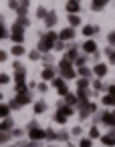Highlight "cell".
Returning a JSON list of instances; mask_svg holds the SVG:
<instances>
[{
    "label": "cell",
    "instance_id": "53",
    "mask_svg": "<svg viewBox=\"0 0 115 147\" xmlns=\"http://www.w3.org/2000/svg\"><path fill=\"white\" fill-rule=\"evenodd\" d=\"M111 133H113V135H115V127H111Z\"/></svg>",
    "mask_w": 115,
    "mask_h": 147
},
{
    "label": "cell",
    "instance_id": "1",
    "mask_svg": "<svg viewBox=\"0 0 115 147\" xmlns=\"http://www.w3.org/2000/svg\"><path fill=\"white\" fill-rule=\"evenodd\" d=\"M57 40H59V32H45V34L41 36L39 45H37V51H41L43 55H47V53L55 51Z\"/></svg>",
    "mask_w": 115,
    "mask_h": 147
},
{
    "label": "cell",
    "instance_id": "40",
    "mask_svg": "<svg viewBox=\"0 0 115 147\" xmlns=\"http://www.w3.org/2000/svg\"><path fill=\"white\" fill-rule=\"evenodd\" d=\"M107 42H109V47H113V49H115V30L107 34Z\"/></svg>",
    "mask_w": 115,
    "mask_h": 147
},
{
    "label": "cell",
    "instance_id": "43",
    "mask_svg": "<svg viewBox=\"0 0 115 147\" xmlns=\"http://www.w3.org/2000/svg\"><path fill=\"white\" fill-rule=\"evenodd\" d=\"M55 51H65V40H57V45H55Z\"/></svg>",
    "mask_w": 115,
    "mask_h": 147
},
{
    "label": "cell",
    "instance_id": "13",
    "mask_svg": "<svg viewBox=\"0 0 115 147\" xmlns=\"http://www.w3.org/2000/svg\"><path fill=\"white\" fill-rule=\"evenodd\" d=\"M14 99L18 101V105H20V107H24V105H28V103L32 101V97H30V93H28V91H26V93H18Z\"/></svg>",
    "mask_w": 115,
    "mask_h": 147
},
{
    "label": "cell",
    "instance_id": "5",
    "mask_svg": "<svg viewBox=\"0 0 115 147\" xmlns=\"http://www.w3.org/2000/svg\"><path fill=\"white\" fill-rule=\"evenodd\" d=\"M77 107H79V117H81V119H87L93 111H97V105L91 103V101H79Z\"/></svg>",
    "mask_w": 115,
    "mask_h": 147
},
{
    "label": "cell",
    "instance_id": "28",
    "mask_svg": "<svg viewBox=\"0 0 115 147\" xmlns=\"http://www.w3.org/2000/svg\"><path fill=\"white\" fill-rule=\"evenodd\" d=\"M0 129H2V131H10V129H12V119H10V117L2 119V125H0Z\"/></svg>",
    "mask_w": 115,
    "mask_h": 147
},
{
    "label": "cell",
    "instance_id": "31",
    "mask_svg": "<svg viewBox=\"0 0 115 147\" xmlns=\"http://www.w3.org/2000/svg\"><path fill=\"white\" fill-rule=\"evenodd\" d=\"M89 83H91V79H79L77 81V89H89Z\"/></svg>",
    "mask_w": 115,
    "mask_h": 147
},
{
    "label": "cell",
    "instance_id": "55",
    "mask_svg": "<svg viewBox=\"0 0 115 147\" xmlns=\"http://www.w3.org/2000/svg\"><path fill=\"white\" fill-rule=\"evenodd\" d=\"M10 147H14V145H10Z\"/></svg>",
    "mask_w": 115,
    "mask_h": 147
},
{
    "label": "cell",
    "instance_id": "35",
    "mask_svg": "<svg viewBox=\"0 0 115 147\" xmlns=\"http://www.w3.org/2000/svg\"><path fill=\"white\" fill-rule=\"evenodd\" d=\"M89 137H91V139H97V137H101V133H99V129H97L95 125L89 129Z\"/></svg>",
    "mask_w": 115,
    "mask_h": 147
},
{
    "label": "cell",
    "instance_id": "33",
    "mask_svg": "<svg viewBox=\"0 0 115 147\" xmlns=\"http://www.w3.org/2000/svg\"><path fill=\"white\" fill-rule=\"evenodd\" d=\"M10 135H12V131H2V133H0V143H6L8 139H10Z\"/></svg>",
    "mask_w": 115,
    "mask_h": 147
},
{
    "label": "cell",
    "instance_id": "42",
    "mask_svg": "<svg viewBox=\"0 0 115 147\" xmlns=\"http://www.w3.org/2000/svg\"><path fill=\"white\" fill-rule=\"evenodd\" d=\"M18 22H20V24H22V26H24V28H26V26H28V24H30V20H28V18H26V16H18Z\"/></svg>",
    "mask_w": 115,
    "mask_h": 147
},
{
    "label": "cell",
    "instance_id": "8",
    "mask_svg": "<svg viewBox=\"0 0 115 147\" xmlns=\"http://www.w3.org/2000/svg\"><path fill=\"white\" fill-rule=\"evenodd\" d=\"M79 49H81V47L71 45V47H69V51H65V57H63V59H67V61L75 63V61H77V57H79Z\"/></svg>",
    "mask_w": 115,
    "mask_h": 147
},
{
    "label": "cell",
    "instance_id": "24",
    "mask_svg": "<svg viewBox=\"0 0 115 147\" xmlns=\"http://www.w3.org/2000/svg\"><path fill=\"white\" fill-rule=\"evenodd\" d=\"M45 111H47V103H45V101H37V103H34V113H37V115H43Z\"/></svg>",
    "mask_w": 115,
    "mask_h": 147
},
{
    "label": "cell",
    "instance_id": "16",
    "mask_svg": "<svg viewBox=\"0 0 115 147\" xmlns=\"http://www.w3.org/2000/svg\"><path fill=\"white\" fill-rule=\"evenodd\" d=\"M107 2H109V0H93V2H91V10L93 12H101L107 6Z\"/></svg>",
    "mask_w": 115,
    "mask_h": 147
},
{
    "label": "cell",
    "instance_id": "18",
    "mask_svg": "<svg viewBox=\"0 0 115 147\" xmlns=\"http://www.w3.org/2000/svg\"><path fill=\"white\" fill-rule=\"evenodd\" d=\"M77 73H79V77H81V79H91V77H93V71H91L87 65H85V67H79V69H77Z\"/></svg>",
    "mask_w": 115,
    "mask_h": 147
},
{
    "label": "cell",
    "instance_id": "57",
    "mask_svg": "<svg viewBox=\"0 0 115 147\" xmlns=\"http://www.w3.org/2000/svg\"><path fill=\"white\" fill-rule=\"evenodd\" d=\"M113 113H115V111H113Z\"/></svg>",
    "mask_w": 115,
    "mask_h": 147
},
{
    "label": "cell",
    "instance_id": "38",
    "mask_svg": "<svg viewBox=\"0 0 115 147\" xmlns=\"http://www.w3.org/2000/svg\"><path fill=\"white\" fill-rule=\"evenodd\" d=\"M47 139L49 141H55V139H59V133H55L53 129H47Z\"/></svg>",
    "mask_w": 115,
    "mask_h": 147
},
{
    "label": "cell",
    "instance_id": "15",
    "mask_svg": "<svg viewBox=\"0 0 115 147\" xmlns=\"http://www.w3.org/2000/svg\"><path fill=\"white\" fill-rule=\"evenodd\" d=\"M93 75H95V77H99V79H101V77H105V75H107V65L97 63V65L93 67Z\"/></svg>",
    "mask_w": 115,
    "mask_h": 147
},
{
    "label": "cell",
    "instance_id": "47",
    "mask_svg": "<svg viewBox=\"0 0 115 147\" xmlns=\"http://www.w3.org/2000/svg\"><path fill=\"white\" fill-rule=\"evenodd\" d=\"M37 89H39V93H47V89H49V87H47L45 83H41V85H39Z\"/></svg>",
    "mask_w": 115,
    "mask_h": 147
},
{
    "label": "cell",
    "instance_id": "56",
    "mask_svg": "<svg viewBox=\"0 0 115 147\" xmlns=\"http://www.w3.org/2000/svg\"><path fill=\"white\" fill-rule=\"evenodd\" d=\"M49 147H53V145H49Z\"/></svg>",
    "mask_w": 115,
    "mask_h": 147
},
{
    "label": "cell",
    "instance_id": "25",
    "mask_svg": "<svg viewBox=\"0 0 115 147\" xmlns=\"http://www.w3.org/2000/svg\"><path fill=\"white\" fill-rule=\"evenodd\" d=\"M67 18H69V26H73V28H75V26H79V24H81V18H79V16H77V14H69V16H67Z\"/></svg>",
    "mask_w": 115,
    "mask_h": 147
},
{
    "label": "cell",
    "instance_id": "41",
    "mask_svg": "<svg viewBox=\"0 0 115 147\" xmlns=\"http://www.w3.org/2000/svg\"><path fill=\"white\" fill-rule=\"evenodd\" d=\"M8 6H10L12 10H18V6H20V0H8Z\"/></svg>",
    "mask_w": 115,
    "mask_h": 147
},
{
    "label": "cell",
    "instance_id": "22",
    "mask_svg": "<svg viewBox=\"0 0 115 147\" xmlns=\"http://www.w3.org/2000/svg\"><path fill=\"white\" fill-rule=\"evenodd\" d=\"M101 103L105 105V107H115V95H105V97H101Z\"/></svg>",
    "mask_w": 115,
    "mask_h": 147
},
{
    "label": "cell",
    "instance_id": "48",
    "mask_svg": "<svg viewBox=\"0 0 115 147\" xmlns=\"http://www.w3.org/2000/svg\"><path fill=\"white\" fill-rule=\"evenodd\" d=\"M71 133H73V135H81V133H83V129L77 125V127H73V131H71Z\"/></svg>",
    "mask_w": 115,
    "mask_h": 147
},
{
    "label": "cell",
    "instance_id": "6",
    "mask_svg": "<svg viewBox=\"0 0 115 147\" xmlns=\"http://www.w3.org/2000/svg\"><path fill=\"white\" fill-rule=\"evenodd\" d=\"M51 83H53V87L59 91L61 97H67V95H69V87H67V83H65L63 77H59V79H55V81H51Z\"/></svg>",
    "mask_w": 115,
    "mask_h": 147
},
{
    "label": "cell",
    "instance_id": "4",
    "mask_svg": "<svg viewBox=\"0 0 115 147\" xmlns=\"http://www.w3.org/2000/svg\"><path fill=\"white\" fill-rule=\"evenodd\" d=\"M10 38H12V42L14 45H22V40H24V26L16 20L14 24H12V30H10Z\"/></svg>",
    "mask_w": 115,
    "mask_h": 147
},
{
    "label": "cell",
    "instance_id": "46",
    "mask_svg": "<svg viewBox=\"0 0 115 147\" xmlns=\"http://www.w3.org/2000/svg\"><path fill=\"white\" fill-rule=\"evenodd\" d=\"M59 139H61V141H67V139H69V133H67V131H61V133H59Z\"/></svg>",
    "mask_w": 115,
    "mask_h": 147
},
{
    "label": "cell",
    "instance_id": "29",
    "mask_svg": "<svg viewBox=\"0 0 115 147\" xmlns=\"http://www.w3.org/2000/svg\"><path fill=\"white\" fill-rule=\"evenodd\" d=\"M0 115H2V119H6V117H10V105H0Z\"/></svg>",
    "mask_w": 115,
    "mask_h": 147
},
{
    "label": "cell",
    "instance_id": "17",
    "mask_svg": "<svg viewBox=\"0 0 115 147\" xmlns=\"http://www.w3.org/2000/svg\"><path fill=\"white\" fill-rule=\"evenodd\" d=\"M67 119H69V117H67L65 113H61L59 109H57V113H53V121H55L57 125H65V123H67Z\"/></svg>",
    "mask_w": 115,
    "mask_h": 147
},
{
    "label": "cell",
    "instance_id": "23",
    "mask_svg": "<svg viewBox=\"0 0 115 147\" xmlns=\"http://www.w3.org/2000/svg\"><path fill=\"white\" fill-rule=\"evenodd\" d=\"M0 38H10V32H8V28H6V24H4V18H0Z\"/></svg>",
    "mask_w": 115,
    "mask_h": 147
},
{
    "label": "cell",
    "instance_id": "39",
    "mask_svg": "<svg viewBox=\"0 0 115 147\" xmlns=\"http://www.w3.org/2000/svg\"><path fill=\"white\" fill-rule=\"evenodd\" d=\"M41 55H43L41 51H32V53H28V59H30V61H39Z\"/></svg>",
    "mask_w": 115,
    "mask_h": 147
},
{
    "label": "cell",
    "instance_id": "37",
    "mask_svg": "<svg viewBox=\"0 0 115 147\" xmlns=\"http://www.w3.org/2000/svg\"><path fill=\"white\" fill-rule=\"evenodd\" d=\"M93 89H95V91H107V87H105L101 81H93Z\"/></svg>",
    "mask_w": 115,
    "mask_h": 147
},
{
    "label": "cell",
    "instance_id": "9",
    "mask_svg": "<svg viewBox=\"0 0 115 147\" xmlns=\"http://www.w3.org/2000/svg\"><path fill=\"white\" fill-rule=\"evenodd\" d=\"M75 34H77V32H75V28H73V26H67V28H63V30L59 32V38L67 42V40H73V38H75Z\"/></svg>",
    "mask_w": 115,
    "mask_h": 147
},
{
    "label": "cell",
    "instance_id": "3",
    "mask_svg": "<svg viewBox=\"0 0 115 147\" xmlns=\"http://www.w3.org/2000/svg\"><path fill=\"white\" fill-rule=\"evenodd\" d=\"M28 137H30V141H43V139H47V129H43L37 121H30L28 123Z\"/></svg>",
    "mask_w": 115,
    "mask_h": 147
},
{
    "label": "cell",
    "instance_id": "7",
    "mask_svg": "<svg viewBox=\"0 0 115 147\" xmlns=\"http://www.w3.org/2000/svg\"><path fill=\"white\" fill-rule=\"evenodd\" d=\"M99 119H101L103 125H107V127H115V113H113V111H103Z\"/></svg>",
    "mask_w": 115,
    "mask_h": 147
},
{
    "label": "cell",
    "instance_id": "36",
    "mask_svg": "<svg viewBox=\"0 0 115 147\" xmlns=\"http://www.w3.org/2000/svg\"><path fill=\"white\" fill-rule=\"evenodd\" d=\"M91 145H93V139H91V137H87V139L83 137V139L79 141V147H91Z\"/></svg>",
    "mask_w": 115,
    "mask_h": 147
},
{
    "label": "cell",
    "instance_id": "21",
    "mask_svg": "<svg viewBox=\"0 0 115 147\" xmlns=\"http://www.w3.org/2000/svg\"><path fill=\"white\" fill-rule=\"evenodd\" d=\"M59 111H61V113H65L67 117H71V115L75 113V107H73V105H67V103H63V105H59Z\"/></svg>",
    "mask_w": 115,
    "mask_h": 147
},
{
    "label": "cell",
    "instance_id": "11",
    "mask_svg": "<svg viewBox=\"0 0 115 147\" xmlns=\"http://www.w3.org/2000/svg\"><path fill=\"white\" fill-rule=\"evenodd\" d=\"M81 49L85 51V55H97V42L95 40H85V45Z\"/></svg>",
    "mask_w": 115,
    "mask_h": 147
},
{
    "label": "cell",
    "instance_id": "20",
    "mask_svg": "<svg viewBox=\"0 0 115 147\" xmlns=\"http://www.w3.org/2000/svg\"><path fill=\"white\" fill-rule=\"evenodd\" d=\"M99 32V26H91V24H85L83 26V34L85 36H93V34H97Z\"/></svg>",
    "mask_w": 115,
    "mask_h": 147
},
{
    "label": "cell",
    "instance_id": "54",
    "mask_svg": "<svg viewBox=\"0 0 115 147\" xmlns=\"http://www.w3.org/2000/svg\"><path fill=\"white\" fill-rule=\"evenodd\" d=\"M67 147H75V145H67Z\"/></svg>",
    "mask_w": 115,
    "mask_h": 147
},
{
    "label": "cell",
    "instance_id": "51",
    "mask_svg": "<svg viewBox=\"0 0 115 147\" xmlns=\"http://www.w3.org/2000/svg\"><path fill=\"white\" fill-rule=\"evenodd\" d=\"M107 93H109V95H115V85H109V87H107Z\"/></svg>",
    "mask_w": 115,
    "mask_h": 147
},
{
    "label": "cell",
    "instance_id": "49",
    "mask_svg": "<svg viewBox=\"0 0 115 147\" xmlns=\"http://www.w3.org/2000/svg\"><path fill=\"white\" fill-rule=\"evenodd\" d=\"M20 147H37V141H28V143H20Z\"/></svg>",
    "mask_w": 115,
    "mask_h": 147
},
{
    "label": "cell",
    "instance_id": "30",
    "mask_svg": "<svg viewBox=\"0 0 115 147\" xmlns=\"http://www.w3.org/2000/svg\"><path fill=\"white\" fill-rule=\"evenodd\" d=\"M85 63H87V55H79L77 61H75V67H77V69H79V67H85Z\"/></svg>",
    "mask_w": 115,
    "mask_h": 147
},
{
    "label": "cell",
    "instance_id": "50",
    "mask_svg": "<svg viewBox=\"0 0 115 147\" xmlns=\"http://www.w3.org/2000/svg\"><path fill=\"white\" fill-rule=\"evenodd\" d=\"M6 59H8V55L2 51V53H0V63H6Z\"/></svg>",
    "mask_w": 115,
    "mask_h": 147
},
{
    "label": "cell",
    "instance_id": "26",
    "mask_svg": "<svg viewBox=\"0 0 115 147\" xmlns=\"http://www.w3.org/2000/svg\"><path fill=\"white\" fill-rule=\"evenodd\" d=\"M10 53H12V55H14V57H22V55H24V53H26V51H24V47H22V45H14V47H12V51H10Z\"/></svg>",
    "mask_w": 115,
    "mask_h": 147
},
{
    "label": "cell",
    "instance_id": "2",
    "mask_svg": "<svg viewBox=\"0 0 115 147\" xmlns=\"http://www.w3.org/2000/svg\"><path fill=\"white\" fill-rule=\"evenodd\" d=\"M59 73H61V77H63L65 81H71V79H77V77H79L75 65H73L71 61H67V59H63V61L59 63Z\"/></svg>",
    "mask_w": 115,
    "mask_h": 147
},
{
    "label": "cell",
    "instance_id": "10",
    "mask_svg": "<svg viewBox=\"0 0 115 147\" xmlns=\"http://www.w3.org/2000/svg\"><path fill=\"white\" fill-rule=\"evenodd\" d=\"M65 10H67V14H77L81 10V2L79 0H69V2L65 4Z\"/></svg>",
    "mask_w": 115,
    "mask_h": 147
},
{
    "label": "cell",
    "instance_id": "27",
    "mask_svg": "<svg viewBox=\"0 0 115 147\" xmlns=\"http://www.w3.org/2000/svg\"><path fill=\"white\" fill-rule=\"evenodd\" d=\"M65 103H67V105H73V107H75V105L79 103V97H77V95H73V93H69V95L65 97Z\"/></svg>",
    "mask_w": 115,
    "mask_h": 147
},
{
    "label": "cell",
    "instance_id": "44",
    "mask_svg": "<svg viewBox=\"0 0 115 147\" xmlns=\"http://www.w3.org/2000/svg\"><path fill=\"white\" fill-rule=\"evenodd\" d=\"M8 81H10V77H8V75H4V73L0 75V85H6Z\"/></svg>",
    "mask_w": 115,
    "mask_h": 147
},
{
    "label": "cell",
    "instance_id": "34",
    "mask_svg": "<svg viewBox=\"0 0 115 147\" xmlns=\"http://www.w3.org/2000/svg\"><path fill=\"white\" fill-rule=\"evenodd\" d=\"M47 14H49V10H47V8H43V6H39V8H37V18H47Z\"/></svg>",
    "mask_w": 115,
    "mask_h": 147
},
{
    "label": "cell",
    "instance_id": "12",
    "mask_svg": "<svg viewBox=\"0 0 115 147\" xmlns=\"http://www.w3.org/2000/svg\"><path fill=\"white\" fill-rule=\"evenodd\" d=\"M43 79H45V81H55V79H57V71H55L51 65L45 67V69H43Z\"/></svg>",
    "mask_w": 115,
    "mask_h": 147
},
{
    "label": "cell",
    "instance_id": "32",
    "mask_svg": "<svg viewBox=\"0 0 115 147\" xmlns=\"http://www.w3.org/2000/svg\"><path fill=\"white\" fill-rule=\"evenodd\" d=\"M14 91H16V95H18V93H26V91H28V89H26V83H24V81H22V83H16Z\"/></svg>",
    "mask_w": 115,
    "mask_h": 147
},
{
    "label": "cell",
    "instance_id": "14",
    "mask_svg": "<svg viewBox=\"0 0 115 147\" xmlns=\"http://www.w3.org/2000/svg\"><path fill=\"white\" fill-rule=\"evenodd\" d=\"M57 20H59V18H57V12L51 10V12L47 14V18H45V26H47V28H53V26L57 24Z\"/></svg>",
    "mask_w": 115,
    "mask_h": 147
},
{
    "label": "cell",
    "instance_id": "19",
    "mask_svg": "<svg viewBox=\"0 0 115 147\" xmlns=\"http://www.w3.org/2000/svg\"><path fill=\"white\" fill-rule=\"evenodd\" d=\"M101 143H103V145H107V147H115V135H113V133L103 135V137H101Z\"/></svg>",
    "mask_w": 115,
    "mask_h": 147
},
{
    "label": "cell",
    "instance_id": "52",
    "mask_svg": "<svg viewBox=\"0 0 115 147\" xmlns=\"http://www.w3.org/2000/svg\"><path fill=\"white\" fill-rule=\"evenodd\" d=\"M109 63H111V65H115V51L109 55Z\"/></svg>",
    "mask_w": 115,
    "mask_h": 147
},
{
    "label": "cell",
    "instance_id": "45",
    "mask_svg": "<svg viewBox=\"0 0 115 147\" xmlns=\"http://www.w3.org/2000/svg\"><path fill=\"white\" fill-rule=\"evenodd\" d=\"M8 105H10V109H14V111H16V109H20V105H18V101H16V99H12Z\"/></svg>",
    "mask_w": 115,
    "mask_h": 147
}]
</instances>
